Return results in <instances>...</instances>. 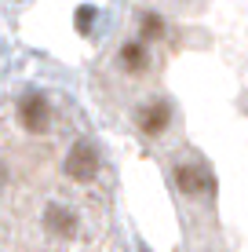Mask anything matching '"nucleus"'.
<instances>
[{
    "label": "nucleus",
    "instance_id": "obj_1",
    "mask_svg": "<svg viewBox=\"0 0 248 252\" xmlns=\"http://www.w3.org/2000/svg\"><path fill=\"white\" fill-rule=\"evenodd\" d=\"M102 168H106V161H102V150L95 143H91L88 135H73L70 146H66L62 154V176L66 183L81 187V190H91L102 183Z\"/></svg>",
    "mask_w": 248,
    "mask_h": 252
},
{
    "label": "nucleus",
    "instance_id": "obj_2",
    "mask_svg": "<svg viewBox=\"0 0 248 252\" xmlns=\"http://www.w3.org/2000/svg\"><path fill=\"white\" fill-rule=\"evenodd\" d=\"M15 125L26 139H44L55 125V110L44 92H22L15 102Z\"/></svg>",
    "mask_w": 248,
    "mask_h": 252
},
{
    "label": "nucleus",
    "instance_id": "obj_3",
    "mask_svg": "<svg viewBox=\"0 0 248 252\" xmlns=\"http://www.w3.org/2000/svg\"><path fill=\"white\" fill-rule=\"evenodd\" d=\"M172 179H175V190L183 197H190L193 205L216 197V179H212V172L204 168L197 158H179L172 164Z\"/></svg>",
    "mask_w": 248,
    "mask_h": 252
},
{
    "label": "nucleus",
    "instance_id": "obj_4",
    "mask_svg": "<svg viewBox=\"0 0 248 252\" xmlns=\"http://www.w3.org/2000/svg\"><path fill=\"white\" fill-rule=\"evenodd\" d=\"M168 121H172V110H168V102L161 95H150L142 106H135V125H139L142 135H165Z\"/></svg>",
    "mask_w": 248,
    "mask_h": 252
},
{
    "label": "nucleus",
    "instance_id": "obj_5",
    "mask_svg": "<svg viewBox=\"0 0 248 252\" xmlns=\"http://www.w3.org/2000/svg\"><path fill=\"white\" fill-rule=\"evenodd\" d=\"M117 66L128 77H142L150 69V44L146 40H124L121 51H117Z\"/></svg>",
    "mask_w": 248,
    "mask_h": 252
},
{
    "label": "nucleus",
    "instance_id": "obj_6",
    "mask_svg": "<svg viewBox=\"0 0 248 252\" xmlns=\"http://www.w3.org/2000/svg\"><path fill=\"white\" fill-rule=\"evenodd\" d=\"M165 33H168L165 15H157V11L139 15V40H146V44H157V40H165Z\"/></svg>",
    "mask_w": 248,
    "mask_h": 252
}]
</instances>
